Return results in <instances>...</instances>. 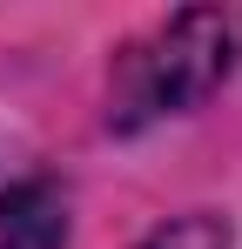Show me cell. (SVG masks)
Returning a JSON list of instances; mask_svg holds the SVG:
<instances>
[{"label":"cell","mask_w":242,"mask_h":249,"mask_svg":"<svg viewBox=\"0 0 242 249\" xmlns=\"http://www.w3.org/2000/svg\"><path fill=\"white\" fill-rule=\"evenodd\" d=\"M236 61H242V14H222V7L168 14L161 27H148L141 41L121 47L108 122L115 128H148L161 115H182V108L208 101L229 81Z\"/></svg>","instance_id":"cell-1"},{"label":"cell","mask_w":242,"mask_h":249,"mask_svg":"<svg viewBox=\"0 0 242 249\" xmlns=\"http://www.w3.org/2000/svg\"><path fill=\"white\" fill-rule=\"evenodd\" d=\"M0 249H68V202L47 182H20L0 196Z\"/></svg>","instance_id":"cell-2"},{"label":"cell","mask_w":242,"mask_h":249,"mask_svg":"<svg viewBox=\"0 0 242 249\" xmlns=\"http://www.w3.org/2000/svg\"><path fill=\"white\" fill-rule=\"evenodd\" d=\"M141 249H229V222L222 215H182V222H161Z\"/></svg>","instance_id":"cell-3"}]
</instances>
